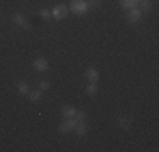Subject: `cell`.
I'll use <instances>...</instances> for the list:
<instances>
[{
	"label": "cell",
	"instance_id": "10",
	"mask_svg": "<svg viewBox=\"0 0 159 152\" xmlns=\"http://www.w3.org/2000/svg\"><path fill=\"white\" fill-rule=\"evenodd\" d=\"M152 9V2H151V0H142L141 2V12H149V10Z\"/></svg>",
	"mask_w": 159,
	"mask_h": 152
},
{
	"label": "cell",
	"instance_id": "15",
	"mask_svg": "<svg viewBox=\"0 0 159 152\" xmlns=\"http://www.w3.org/2000/svg\"><path fill=\"white\" fill-rule=\"evenodd\" d=\"M41 96H43V93H41V91H32V93H29V98H31L32 101L41 100Z\"/></svg>",
	"mask_w": 159,
	"mask_h": 152
},
{
	"label": "cell",
	"instance_id": "6",
	"mask_svg": "<svg viewBox=\"0 0 159 152\" xmlns=\"http://www.w3.org/2000/svg\"><path fill=\"white\" fill-rule=\"evenodd\" d=\"M34 68H36L37 71H46L49 68V64H48V61L44 58H37L36 61H34Z\"/></svg>",
	"mask_w": 159,
	"mask_h": 152
},
{
	"label": "cell",
	"instance_id": "14",
	"mask_svg": "<svg viewBox=\"0 0 159 152\" xmlns=\"http://www.w3.org/2000/svg\"><path fill=\"white\" fill-rule=\"evenodd\" d=\"M73 118L76 120L78 123H81V122H85V120H86V113H85V112H76Z\"/></svg>",
	"mask_w": 159,
	"mask_h": 152
},
{
	"label": "cell",
	"instance_id": "16",
	"mask_svg": "<svg viewBox=\"0 0 159 152\" xmlns=\"http://www.w3.org/2000/svg\"><path fill=\"white\" fill-rule=\"evenodd\" d=\"M90 9H95V7H100L102 5V0H86Z\"/></svg>",
	"mask_w": 159,
	"mask_h": 152
},
{
	"label": "cell",
	"instance_id": "20",
	"mask_svg": "<svg viewBox=\"0 0 159 152\" xmlns=\"http://www.w3.org/2000/svg\"><path fill=\"white\" fill-rule=\"evenodd\" d=\"M142 2V0H135V3H141Z\"/></svg>",
	"mask_w": 159,
	"mask_h": 152
},
{
	"label": "cell",
	"instance_id": "19",
	"mask_svg": "<svg viewBox=\"0 0 159 152\" xmlns=\"http://www.w3.org/2000/svg\"><path fill=\"white\" fill-rule=\"evenodd\" d=\"M39 88H41V90H48V88H49V83H48V81H41V83H39Z\"/></svg>",
	"mask_w": 159,
	"mask_h": 152
},
{
	"label": "cell",
	"instance_id": "12",
	"mask_svg": "<svg viewBox=\"0 0 159 152\" xmlns=\"http://www.w3.org/2000/svg\"><path fill=\"white\" fill-rule=\"evenodd\" d=\"M120 5H122L124 9L130 10V9H134V7H135V0H120Z\"/></svg>",
	"mask_w": 159,
	"mask_h": 152
},
{
	"label": "cell",
	"instance_id": "3",
	"mask_svg": "<svg viewBox=\"0 0 159 152\" xmlns=\"http://www.w3.org/2000/svg\"><path fill=\"white\" fill-rule=\"evenodd\" d=\"M76 125H78V122L75 120V118H66L61 125H59V132H61V134H68V132L75 130V127H76Z\"/></svg>",
	"mask_w": 159,
	"mask_h": 152
},
{
	"label": "cell",
	"instance_id": "5",
	"mask_svg": "<svg viewBox=\"0 0 159 152\" xmlns=\"http://www.w3.org/2000/svg\"><path fill=\"white\" fill-rule=\"evenodd\" d=\"M141 15H142V12L139 9H130L127 12V19H129V22H137V20H141Z\"/></svg>",
	"mask_w": 159,
	"mask_h": 152
},
{
	"label": "cell",
	"instance_id": "7",
	"mask_svg": "<svg viewBox=\"0 0 159 152\" xmlns=\"http://www.w3.org/2000/svg\"><path fill=\"white\" fill-rule=\"evenodd\" d=\"M75 113H76V108H75L73 105H66V106H63V117H64V118H73Z\"/></svg>",
	"mask_w": 159,
	"mask_h": 152
},
{
	"label": "cell",
	"instance_id": "4",
	"mask_svg": "<svg viewBox=\"0 0 159 152\" xmlns=\"http://www.w3.org/2000/svg\"><path fill=\"white\" fill-rule=\"evenodd\" d=\"M14 22H16L19 27H22V29H31V24L24 20V15H22L20 12H16V14H14Z\"/></svg>",
	"mask_w": 159,
	"mask_h": 152
},
{
	"label": "cell",
	"instance_id": "8",
	"mask_svg": "<svg viewBox=\"0 0 159 152\" xmlns=\"http://www.w3.org/2000/svg\"><path fill=\"white\" fill-rule=\"evenodd\" d=\"M86 79L88 81H92V83H97V79H98V73H97V69H93V68H90V69H86Z\"/></svg>",
	"mask_w": 159,
	"mask_h": 152
},
{
	"label": "cell",
	"instance_id": "17",
	"mask_svg": "<svg viewBox=\"0 0 159 152\" xmlns=\"http://www.w3.org/2000/svg\"><path fill=\"white\" fill-rule=\"evenodd\" d=\"M39 14H41V17H44V19H49V17H51V12H49V10H46V9H43Z\"/></svg>",
	"mask_w": 159,
	"mask_h": 152
},
{
	"label": "cell",
	"instance_id": "2",
	"mask_svg": "<svg viewBox=\"0 0 159 152\" xmlns=\"http://www.w3.org/2000/svg\"><path fill=\"white\" fill-rule=\"evenodd\" d=\"M68 7L66 5H63V3H59V5H56L54 9L51 10V17H54V19H58V20H61V19H64L68 15Z\"/></svg>",
	"mask_w": 159,
	"mask_h": 152
},
{
	"label": "cell",
	"instance_id": "18",
	"mask_svg": "<svg viewBox=\"0 0 159 152\" xmlns=\"http://www.w3.org/2000/svg\"><path fill=\"white\" fill-rule=\"evenodd\" d=\"M119 125H120L122 128H129V122H127L125 118H120V120H119Z\"/></svg>",
	"mask_w": 159,
	"mask_h": 152
},
{
	"label": "cell",
	"instance_id": "13",
	"mask_svg": "<svg viewBox=\"0 0 159 152\" xmlns=\"http://www.w3.org/2000/svg\"><path fill=\"white\" fill-rule=\"evenodd\" d=\"M17 90H19V93H20V95H27L29 93V86L25 85V83H22V81L17 85Z\"/></svg>",
	"mask_w": 159,
	"mask_h": 152
},
{
	"label": "cell",
	"instance_id": "11",
	"mask_svg": "<svg viewBox=\"0 0 159 152\" xmlns=\"http://www.w3.org/2000/svg\"><path fill=\"white\" fill-rule=\"evenodd\" d=\"M97 91H98L97 83H92V81H90V85L86 86V93H88L90 96H95V95H97Z\"/></svg>",
	"mask_w": 159,
	"mask_h": 152
},
{
	"label": "cell",
	"instance_id": "1",
	"mask_svg": "<svg viewBox=\"0 0 159 152\" xmlns=\"http://www.w3.org/2000/svg\"><path fill=\"white\" fill-rule=\"evenodd\" d=\"M90 10L88 3H86V0H71L70 3V12L76 14V15H83L86 14Z\"/></svg>",
	"mask_w": 159,
	"mask_h": 152
},
{
	"label": "cell",
	"instance_id": "9",
	"mask_svg": "<svg viewBox=\"0 0 159 152\" xmlns=\"http://www.w3.org/2000/svg\"><path fill=\"white\" fill-rule=\"evenodd\" d=\"M75 130H76V134H78L80 137H83V135H86V132H88V128H86V125L81 122V123H78L76 127H75Z\"/></svg>",
	"mask_w": 159,
	"mask_h": 152
}]
</instances>
